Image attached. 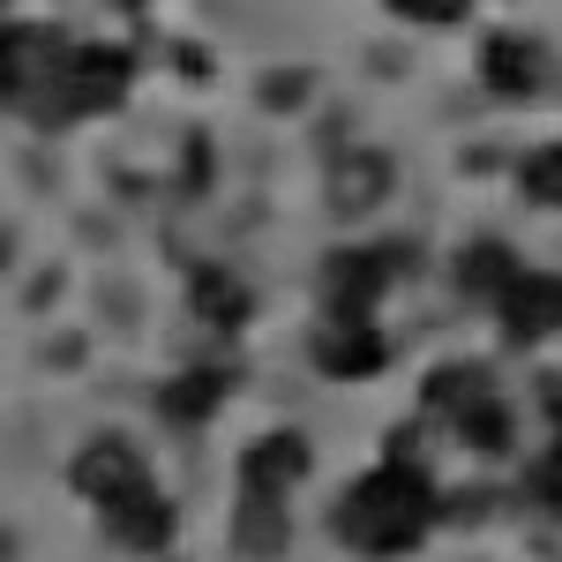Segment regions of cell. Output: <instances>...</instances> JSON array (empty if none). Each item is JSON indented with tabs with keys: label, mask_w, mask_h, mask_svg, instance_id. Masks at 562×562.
Wrapping results in <instances>:
<instances>
[{
	"label": "cell",
	"mask_w": 562,
	"mask_h": 562,
	"mask_svg": "<svg viewBox=\"0 0 562 562\" xmlns=\"http://www.w3.org/2000/svg\"><path fill=\"white\" fill-rule=\"evenodd\" d=\"M397 270H405V248H383V240H352L338 256L323 262V278H315V301L323 315H338V323H368L383 293L397 285Z\"/></svg>",
	"instance_id": "3"
},
{
	"label": "cell",
	"mask_w": 562,
	"mask_h": 562,
	"mask_svg": "<svg viewBox=\"0 0 562 562\" xmlns=\"http://www.w3.org/2000/svg\"><path fill=\"white\" fill-rule=\"evenodd\" d=\"M435 518H442V487H435L428 458L413 450V435H397L383 465H368V473L338 495L330 532L346 540L352 555L390 562V555H413V548L435 532Z\"/></svg>",
	"instance_id": "1"
},
{
	"label": "cell",
	"mask_w": 562,
	"mask_h": 562,
	"mask_svg": "<svg viewBox=\"0 0 562 562\" xmlns=\"http://www.w3.org/2000/svg\"><path fill=\"white\" fill-rule=\"evenodd\" d=\"M113 8H143V0H113Z\"/></svg>",
	"instance_id": "22"
},
{
	"label": "cell",
	"mask_w": 562,
	"mask_h": 562,
	"mask_svg": "<svg viewBox=\"0 0 562 562\" xmlns=\"http://www.w3.org/2000/svg\"><path fill=\"white\" fill-rule=\"evenodd\" d=\"M285 540H293V510H278V503H240V495H233V548L248 562H278Z\"/></svg>",
	"instance_id": "14"
},
{
	"label": "cell",
	"mask_w": 562,
	"mask_h": 562,
	"mask_svg": "<svg viewBox=\"0 0 562 562\" xmlns=\"http://www.w3.org/2000/svg\"><path fill=\"white\" fill-rule=\"evenodd\" d=\"M518 188H525V203L562 211V135H555V143H540V150L518 166Z\"/></svg>",
	"instance_id": "18"
},
{
	"label": "cell",
	"mask_w": 562,
	"mask_h": 562,
	"mask_svg": "<svg viewBox=\"0 0 562 562\" xmlns=\"http://www.w3.org/2000/svg\"><path fill=\"white\" fill-rule=\"evenodd\" d=\"M518 270L525 262H518L510 240H465V248H458V293L480 301V307H495L510 285H518Z\"/></svg>",
	"instance_id": "13"
},
{
	"label": "cell",
	"mask_w": 562,
	"mask_h": 562,
	"mask_svg": "<svg viewBox=\"0 0 562 562\" xmlns=\"http://www.w3.org/2000/svg\"><path fill=\"white\" fill-rule=\"evenodd\" d=\"M480 390H495V375H487V360H442L428 383H420V413H435V420H450L458 405H473Z\"/></svg>",
	"instance_id": "15"
},
{
	"label": "cell",
	"mask_w": 562,
	"mask_h": 562,
	"mask_svg": "<svg viewBox=\"0 0 562 562\" xmlns=\"http://www.w3.org/2000/svg\"><path fill=\"white\" fill-rule=\"evenodd\" d=\"M128 83H135L128 45H76V53H68V68L53 76V90L31 105V121H38V128H76V121H90V113L121 105Z\"/></svg>",
	"instance_id": "2"
},
{
	"label": "cell",
	"mask_w": 562,
	"mask_h": 562,
	"mask_svg": "<svg viewBox=\"0 0 562 562\" xmlns=\"http://www.w3.org/2000/svg\"><path fill=\"white\" fill-rule=\"evenodd\" d=\"M450 435H458L473 458H510V450H518V413L503 405V390H480L473 405L450 413Z\"/></svg>",
	"instance_id": "12"
},
{
	"label": "cell",
	"mask_w": 562,
	"mask_h": 562,
	"mask_svg": "<svg viewBox=\"0 0 562 562\" xmlns=\"http://www.w3.org/2000/svg\"><path fill=\"white\" fill-rule=\"evenodd\" d=\"M98 532H105V548H121V555H166L180 532V510L166 487H143V495H121V503H105L98 510Z\"/></svg>",
	"instance_id": "8"
},
{
	"label": "cell",
	"mask_w": 562,
	"mask_h": 562,
	"mask_svg": "<svg viewBox=\"0 0 562 562\" xmlns=\"http://www.w3.org/2000/svg\"><path fill=\"white\" fill-rule=\"evenodd\" d=\"M465 8H473V0H390V15H397V23H428V31L465 23Z\"/></svg>",
	"instance_id": "20"
},
{
	"label": "cell",
	"mask_w": 562,
	"mask_h": 562,
	"mask_svg": "<svg viewBox=\"0 0 562 562\" xmlns=\"http://www.w3.org/2000/svg\"><path fill=\"white\" fill-rule=\"evenodd\" d=\"M383 158H346L338 166V188H330V203H338V217H352V211H375L383 203Z\"/></svg>",
	"instance_id": "17"
},
{
	"label": "cell",
	"mask_w": 562,
	"mask_h": 562,
	"mask_svg": "<svg viewBox=\"0 0 562 562\" xmlns=\"http://www.w3.org/2000/svg\"><path fill=\"white\" fill-rule=\"evenodd\" d=\"M195 315L211 330H240L248 323V285L233 270H195Z\"/></svg>",
	"instance_id": "16"
},
{
	"label": "cell",
	"mask_w": 562,
	"mask_h": 562,
	"mask_svg": "<svg viewBox=\"0 0 562 562\" xmlns=\"http://www.w3.org/2000/svg\"><path fill=\"white\" fill-rule=\"evenodd\" d=\"M540 420H548V450H562V375L540 383Z\"/></svg>",
	"instance_id": "21"
},
{
	"label": "cell",
	"mask_w": 562,
	"mask_h": 562,
	"mask_svg": "<svg viewBox=\"0 0 562 562\" xmlns=\"http://www.w3.org/2000/svg\"><path fill=\"white\" fill-rule=\"evenodd\" d=\"M480 90H495L503 105H525L548 90V45L525 38V31H495L480 38Z\"/></svg>",
	"instance_id": "10"
},
{
	"label": "cell",
	"mask_w": 562,
	"mask_h": 562,
	"mask_svg": "<svg viewBox=\"0 0 562 562\" xmlns=\"http://www.w3.org/2000/svg\"><path fill=\"white\" fill-rule=\"evenodd\" d=\"M525 495H532V510L562 518V450H540V458H532V473H525Z\"/></svg>",
	"instance_id": "19"
},
{
	"label": "cell",
	"mask_w": 562,
	"mask_h": 562,
	"mask_svg": "<svg viewBox=\"0 0 562 562\" xmlns=\"http://www.w3.org/2000/svg\"><path fill=\"white\" fill-rule=\"evenodd\" d=\"M68 487L83 495L90 510H105V503H121V495H143V487H158V480H150V458L135 450L128 435H90L83 450L68 458Z\"/></svg>",
	"instance_id": "5"
},
{
	"label": "cell",
	"mask_w": 562,
	"mask_h": 562,
	"mask_svg": "<svg viewBox=\"0 0 562 562\" xmlns=\"http://www.w3.org/2000/svg\"><path fill=\"white\" fill-rule=\"evenodd\" d=\"M510 346H555L562 338V270H518V285L495 301Z\"/></svg>",
	"instance_id": "9"
},
{
	"label": "cell",
	"mask_w": 562,
	"mask_h": 562,
	"mask_svg": "<svg viewBox=\"0 0 562 562\" xmlns=\"http://www.w3.org/2000/svg\"><path fill=\"white\" fill-rule=\"evenodd\" d=\"M68 53H76V38L53 23H0V98L15 113H31L53 90V76L68 68Z\"/></svg>",
	"instance_id": "4"
},
{
	"label": "cell",
	"mask_w": 562,
	"mask_h": 562,
	"mask_svg": "<svg viewBox=\"0 0 562 562\" xmlns=\"http://www.w3.org/2000/svg\"><path fill=\"white\" fill-rule=\"evenodd\" d=\"M307 465H315V450H307V435L293 428H270L256 435L248 450H240V503H278V510H293V495H301Z\"/></svg>",
	"instance_id": "6"
},
{
	"label": "cell",
	"mask_w": 562,
	"mask_h": 562,
	"mask_svg": "<svg viewBox=\"0 0 562 562\" xmlns=\"http://www.w3.org/2000/svg\"><path fill=\"white\" fill-rule=\"evenodd\" d=\"M307 360H315V375H330V383H368V375L390 368V338L375 330V315H368V323L323 315L315 338H307Z\"/></svg>",
	"instance_id": "7"
},
{
	"label": "cell",
	"mask_w": 562,
	"mask_h": 562,
	"mask_svg": "<svg viewBox=\"0 0 562 562\" xmlns=\"http://www.w3.org/2000/svg\"><path fill=\"white\" fill-rule=\"evenodd\" d=\"M225 397H233V368L211 360V368H180L173 383L158 390V413H166L173 428H203V420H217Z\"/></svg>",
	"instance_id": "11"
}]
</instances>
